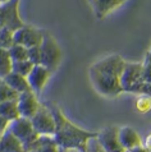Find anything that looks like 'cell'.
Returning <instances> with one entry per match:
<instances>
[{
	"label": "cell",
	"instance_id": "cell-1",
	"mask_svg": "<svg viewBox=\"0 0 151 152\" xmlns=\"http://www.w3.org/2000/svg\"><path fill=\"white\" fill-rule=\"evenodd\" d=\"M125 60L118 54L108 55L94 63L89 69L90 82L94 90L104 97H117L123 94L120 74Z\"/></svg>",
	"mask_w": 151,
	"mask_h": 152
},
{
	"label": "cell",
	"instance_id": "cell-2",
	"mask_svg": "<svg viewBox=\"0 0 151 152\" xmlns=\"http://www.w3.org/2000/svg\"><path fill=\"white\" fill-rule=\"evenodd\" d=\"M50 107L54 119H55V133H54V141L56 146L62 151H81L86 145L87 139L97 134V132H91L79 128L78 125L72 123L65 114L63 113L55 104L46 102Z\"/></svg>",
	"mask_w": 151,
	"mask_h": 152
},
{
	"label": "cell",
	"instance_id": "cell-3",
	"mask_svg": "<svg viewBox=\"0 0 151 152\" xmlns=\"http://www.w3.org/2000/svg\"><path fill=\"white\" fill-rule=\"evenodd\" d=\"M40 55H41L40 64L44 65L45 68L51 70L53 73L59 68L62 61L60 46L56 42V40L46 31L44 32V40L40 45Z\"/></svg>",
	"mask_w": 151,
	"mask_h": 152
},
{
	"label": "cell",
	"instance_id": "cell-4",
	"mask_svg": "<svg viewBox=\"0 0 151 152\" xmlns=\"http://www.w3.org/2000/svg\"><path fill=\"white\" fill-rule=\"evenodd\" d=\"M142 69H144V63L125 61L124 68L120 74V86L123 92L135 94L137 87L144 82V79H142Z\"/></svg>",
	"mask_w": 151,
	"mask_h": 152
},
{
	"label": "cell",
	"instance_id": "cell-5",
	"mask_svg": "<svg viewBox=\"0 0 151 152\" xmlns=\"http://www.w3.org/2000/svg\"><path fill=\"white\" fill-rule=\"evenodd\" d=\"M8 130H9L12 134H14V136L22 142L24 151H26L40 136V134H37L36 130L33 129L31 119L22 118V116H19L18 119L10 121L9 126H8Z\"/></svg>",
	"mask_w": 151,
	"mask_h": 152
},
{
	"label": "cell",
	"instance_id": "cell-6",
	"mask_svg": "<svg viewBox=\"0 0 151 152\" xmlns=\"http://www.w3.org/2000/svg\"><path fill=\"white\" fill-rule=\"evenodd\" d=\"M33 129L40 136H54L55 133V119L50 107L46 104H41L39 110L31 118Z\"/></svg>",
	"mask_w": 151,
	"mask_h": 152
},
{
	"label": "cell",
	"instance_id": "cell-7",
	"mask_svg": "<svg viewBox=\"0 0 151 152\" xmlns=\"http://www.w3.org/2000/svg\"><path fill=\"white\" fill-rule=\"evenodd\" d=\"M24 24L19 13V0H9L0 5V29L9 28L15 31Z\"/></svg>",
	"mask_w": 151,
	"mask_h": 152
},
{
	"label": "cell",
	"instance_id": "cell-8",
	"mask_svg": "<svg viewBox=\"0 0 151 152\" xmlns=\"http://www.w3.org/2000/svg\"><path fill=\"white\" fill-rule=\"evenodd\" d=\"M44 32L43 29H39L31 24L24 23L22 27L17 28L13 32V41L14 44L22 45L27 49L40 46L44 40Z\"/></svg>",
	"mask_w": 151,
	"mask_h": 152
},
{
	"label": "cell",
	"instance_id": "cell-9",
	"mask_svg": "<svg viewBox=\"0 0 151 152\" xmlns=\"http://www.w3.org/2000/svg\"><path fill=\"white\" fill-rule=\"evenodd\" d=\"M118 128L119 126L110 125L97 132L96 138H97L99 143L101 145L105 152H124L125 151L120 146V142L118 139Z\"/></svg>",
	"mask_w": 151,
	"mask_h": 152
},
{
	"label": "cell",
	"instance_id": "cell-10",
	"mask_svg": "<svg viewBox=\"0 0 151 152\" xmlns=\"http://www.w3.org/2000/svg\"><path fill=\"white\" fill-rule=\"evenodd\" d=\"M51 74H53L51 70H49L48 68H45V66L41 64H37L33 66L32 70L30 72V74L27 75V81L31 87V91L35 92V94L39 96L41 92H43L45 86L48 84Z\"/></svg>",
	"mask_w": 151,
	"mask_h": 152
},
{
	"label": "cell",
	"instance_id": "cell-11",
	"mask_svg": "<svg viewBox=\"0 0 151 152\" xmlns=\"http://www.w3.org/2000/svg\"><path fill=\"white\" fill-rule=\"evenodd\" d=\"M17 106H18V111H19L21 116L31 119L36 114V111L39 110L41 104H40V101L37 100V95L35 92L27 91V92H23V94L18 95Z\"/></svg>",
	"mask_w": 151,
	"mask_h": 152
},
{
	"label": "cell",
	"instance_id": "cell-12",
	"mask_svg": "<svg viewBox=\"0 0 151 152\" xmlns=\"http://www.w3.org/2000/svg\"><path fill=\"white\" fill-rule=\"evenodd\" d=\"M118 139L120 146L124 150H132L142 146V138L131 126H119L118 128Z\"/></svg>",
	"mask_w": 151,
	"mask_h": 152
},
{
	"label": "cell",
	"instance_id": "cell-13",
	"mask_svg": "<svg viewBox=\"0 0 151 152\" xmlns=\"http://www.w3.org/2000/svg\"><path fill=\"white\" fill-rule=\"evenodd\" d=\"M128 0H94L91 4L94 7L95 15L97 18H105L111 12L118 9L124 3H127Z\"/></svg>",
	"mask_w": 151,
	"mask_h": 152
},
{
	"label": "cell",
	"instance_id": "cell-14",
	"mask_svg": "<svg viewBox=\"0 0 151 152\" xmlns=\"http://www.w3.org/2000/svg\"><path fill=\"white\" fill-rule=\"evenodd\" d=\"M26 152H62L51 136H39Z\"/></svg>",
	"mask_w": 151,
	"mask_h": 152
},
{
	"label": "cell",
	"instance_id": "cell-15",
	"mask_svg": "<svg viewBox=\"0 0 151 152\" xmlns=\"http://www.w3.org/2000/svg\"><path fill=\"white\" fill-rule=\"evenodd\" d=\"M0 152H26V151H24L22 142L7 129L0 136Z\"/></svg>",
	"mask_w": 151,
	"mask_h": 152
},
{
	"label": "cell",
	"instance_id": "cell-16",
	"mask_svg": "<svg viewBox=\"0 0 151 152\" xmlns=\"http://www.w3.org/2000/svg\"><path fill=\"white\" fill-rule=\"evenodd\" d=\"M4 82H5L8 86L12 87L17 94H23V92L31 91V87L28 84L27 77H23L18 73H14V72H10L9 74L4 78Z\"/></svg>",
	"mask_w": 151,
	"mask_h": 152
},
{
	"label": "cell",
	"instance_id": "cell-17",
	"mask_svg": "<svg viewBox=\"0 0 151 152\" xmlns=\"http://www.w3.org/2000/svg\"><path fill=\"white\" fill-rule=\"evenodd\" d=\"M0 116H3L4 119L8 120L9 123L15 119H18L21 115L18 111V106H17V100L0 102Z\"/></svg>",
	"mask_w": 151,
	"mask_h": 152
},
{
	"label": "cell",
	"instance_id": "cell-18",
	"mask_svg": "<svg viewBox=\"0 0 151 152\" xmlns=\"http://www.w3.org/2000/svg\"><path fill=\"white\" fill-rule=\"evenodd\" d=\"M12 64L8 49H0V79H4L12 72Z\"/></svg>",
	"mask_w": 151,
	"mask_h": 152
},
{
	"label": "cell",
	"instance_id": "cell-19",
	"mask_svg": "<svg viewBox=\"0 0 151 152\" xmlns=\"http://www.w3.org/2000/svg\"><path fill=\"white\" fill-rule=\"evenodd\" d=\"M9 56L12 59V63L14 61H22V60H28V49L24 48L22 45L13 44L8 49Z\"/></svg>",
	"mask_w": 151,
	"mask_h": 152
},
{
	"label": "cell",
	"instance_id": "cell-20",
	"mask_svg": "<svg viewBox=\"0 0 151 152\" xmlns=\"http://www.w3.org/2000/svg\"><path fill=\"white\" fill-rule=\"evenodd\" d=\"M18 99V94L9 87L4 82V79H0V102L4 101H10V100H17Z\"/></svg>",
	"mask_w": 151,
	"mask_h": 152
},
{
	"label": "cell",
	"instance_id": "cell-21",
	"mask_svg": "<svg viewBox=\"0 0 151 152\" xmlns=\"http://www.w3.org/2000/svg\"><path fill=\"white\" fill-rule=\"evenodd\" d=\"M33 66H35V65H33L30 60L14 61L13 64H12V72L18 73L21 75H23V77H27V75L30 74V72L32 70Z\"/></svg>",
	"mask_w": 151,
	"mask_h": 152
},
{
	"label": "cell",
	"instance_id": "cell-22",
	"mask_svg": "<svg viewBox=\"0 0 151 152\" xmlns=\"http://www.w3.org/2000/svg\"><path fill=\"white\" fill-rule=\"evenodd\" d=\"M13 44V31L9 28L0 29V49H9Z\"/></svg>",
	"mask_w": 151,
	"mask_h": 152
},
{
	"label": "cell",
	"instance_id": "cell-23",
	"mask_svg": "<svg viewBox=\"0 0 151 152\" xmlns=\"http://www.w3.org/2000/svg\"><path fill=\"white\" fill-rule=\"evenodd\" d=\"M96 136H97V134H96ZM96 136H94V137H91V138L87 139L86 145L83 146V148L79 151V152H105V151H104V148L101 147V145L99 143Z\"/></svg>",
	"mask_w": 151,
	"mask_h": 152
},
{
	"label": "cell",
	"instance_id": "cell-24",
	"mask_svg": "<svg viewBox=\"0 0 151 152\" xmlns=\"http://www.w3.org/2000/svg\"><path fill=\"white\" fill-rule=\"evenodd\" d=\"M140 97L137 99L136 101V107L137 110L145 114V113H149L151 110V97L150 96H146V95H138Z\"/></svg>",
	"mask_w": 151,
	"mask_h": 152
},
{
	"label": "cell",
	"instance_id": "cell-25",
	"mask_svg": "<svg viewBox=\"0 0 151 152\" xmlns=\"http://www.w3.org/2000/svg\"><path fill=\"white\" fill-rule=\"evenodd\" d=\"M28 60H30L33 65L40 64V61H41L40 46H35V48L28 49Z\"/></svg>",
	"mask_w": 151,
	"mask_h": 152
},
{
	"label": "cell",
	"instance_id": "cell-26",
	"mask_svg": "<svg viewBox=\"0 0 151 152\" xmlns=\"http://www.w3.org/2000/svg\"><path fill=\"white\" fill-rule=\"evenodd\" d=\"M135 95H146L151 97V83L149 82H142L135 91Z\"/></svg>",
	"mask_w": 151,
	"mask_h": 152
},
{
	"label": "cell",
	"instance_id": "cell-27",
	"mask_svg": "<svg viewBox=\"0 0 151 152\" xmlns=\"http://www.w3.org/2000/svg\"><path fill=\"white\" fill-rule=\"evenodd\" d=\"M142 79L144 82L151 83V64L144 63V69H142Z\"/></svg>",
	"mask_w": 151,
	"mask_h": 152
},
{
	"label": "cell",
	"instance_id": "cell-28",
	"mask_svg": "<svg viewBox=\"0 0 151 152\" xmlns=\"http://www.w3.org/2000/svg\"><path fill=\"white\" fill-rule=\"evenodd\" d=\"M9 126V121L5 120L3 116H0V134H3Z\"/></svg>",
	"mask_w": 151,
	"mask_h": 152
},
{
	"label": "cell",
	"instance_id": "cell-29",
	"mask_svg": "<svg viewBox=\"0 0 151 152\" xmlns=\"http://www.w3.org/2000/svg\"><path fill=\"white\" fill-rule=\"evenodd\" d=\"M142 146H144L146 150H151V133L149 134V136H146L145 141L142 139Z\"/></svg>",
	"mask_w": 151,
	"mask_h": 152
},
{
	"label": "cell",
	"instance_id": "cell-30",
	"mask_svg": "<svg viewBox=\"0 0 151 152\" xmlns=\"http://www.w3.org/2000/svg\"><path fill=\"white\" fill-rule=\"evenodd\" d=\"M124 152H147V150L144 146H141V147H136V148H132V150H125Z\"/></svg>",
	"mask_w": 151,
	"mask_h": 152
},
{
	"label": "cell",
	"instance_id": "cell-31",
	"mask_svg": "<svg viewBox=\"0 0 151 152\" xmlns=\"http://www.w3.org/2000/svg\"><path fill=\"white\" fill-rule=\"evenodd\" d=\"M146 64H151V46H150V49H149V51L147 54H146V56H145V61Z\"/></svg>",
	"mask_w": 151,
	"mask_h": 152
},
{
	"label": "cell",
	"instance_id": "cell-32",
	"mask_svg": "<svg viewBox=\"0 0 151 152\" xmlns=\"http://www.w3.org/2000/svg\"><path fill=\"white\" fill-rule=\"evenodd\" d=\"M8 1H9V0H0V5H1V4H5Z\"/></svg>",
	"mask_w": 151,
	"mask_h": 152
},
{
	"label": "cell",
	"instance_id": "cell-33",
	"mask_svg": "<svg viewBox=\"0 0 151 152\" xmlns=\"http://www.w3.org/2000/svg\"><path fill=\"white\" fill-rule=\"evenodd\" d=\"M92 1H94V0H90V3H92Z\"/></svg>",
	"mask_w": 151,
	"mask_h": 152
},
{
	"label": "cell",
	"instance_id": "cell-34",
	"mask_svg": "<svg viewBox=\"0 0 151 152\" xmlns=\"http://www.w3.org/2000/svg\"><path fill=\"white\" fill-rule=\"evenodd\" d=\"M147 152H151V150H147Z\"/></svg>",
	"mask_w": 151,
	"mask_h": 152
},
{
	"label": "cell",
	"instance_id": "cell-35",
	"mask_svg": "<svg viewBox=\"0 0 151 152\" xmlns=\"http://www.w3.org/2000/svg\"><path fill=\"white\" fill-rule=\"evenodd\" d=\"M0 136H1V134H0Z\"/></svg>",
	"mask_w": 151,
	"mask_h": 152
}]
</instances>
